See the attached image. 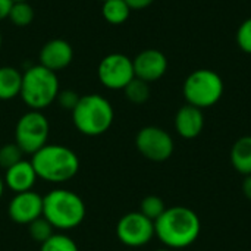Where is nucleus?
<instances>
[{
	"label": "nucleus",
	"mask_w": 251,
	"mask_h": 251,
	"mask_svg": "<svg viewBox=\"0 0 251 251\" xmlns=\"http://www.w3.org/2000/svg\"><path fill=\"white\" fill-rule=\"evenodd\" d=\"M101 15L110 25H122L131 15V7L125 0H106L101 3Z\"/></svg>",
	"instance_id": "a211bd4d"
},
{
	"label": "nucleus",
	"mask_w": 251,
	"mask_h": 251,
	"mask_svg": "<svg viewBox=\"0 0 251 251\" xmlns=\"http://www.w3.org/2000/svg\"><path fill=\"white\" fill-rule=\"evenodd\" d=\"M237 44L244 53L251 54V18L240 25L237 31Z\"/></svg>",
	"instance_id": "393cba45"
},
{
	"label": "nucleus",
	"mask_w": 251,
	"mask_h": 251,
	"mask_svg": "<svg viewBox=\"0 0 251 251\" xmlns=\"http://www.w3.org/2000/svg\"><path fill=\"white\" fill-rule=\"evenodd\" d=\"M229 159L238 174L251 175V135H244L234 143Z\"/></svg>",
	"instance_id": "dca6fc26"
},
{
	"label": "nucleus",
	"mask_w": 251,
	"mask_h": 251,
	"mask_svg": "<svg viewBox=\"0 0 251 251\" xmlns=\"http://www.w3.org/2000/svg\"><path fill=\"white\" fill-rule=\"evenodd\" d=\"M97 76L107 90H124L135 78L132 59L124 53H110L100 60Z\"/></svg>",
	"instance_id": "1a4fd4ad"
},
{
	"label": "nucleus",
	"mask_w": 251,
	"mask_h": 251,
	"mask_svg": "<svg viewBox=\"0 0 251 251\" xmlns=\"http://www.w3.org/2000/svg\"><path fill=\"white\" fill-rule=\"evenodd\" d=\"M1 43H3V37H1V31H0V49H1Z\"/></svg>",
	"instance_id": "7c9ffc66"
},
{
	"label": "nucleus",
	"mask_w": 251,
	"mask_h": 251,
	"mask_svg": "<svg viewBox=\"0 0 251 251\" xmlns=\"http://www.w3.org/2000/svg\"><path fill=\"white\" fill-rule=\"evenodd\" d=\"M125 97L134 103V104H144L149 99H150V85L149 82L134 78L124 90Z\"/></svg>",
	"instance_id": "aec40b11"
},
{
	"label": "nucleus",
	"mask_w": 251,
	"mask_h": 251,
	"mask_svg": "<svg viewBox=\"0 0 251 251\" xmlns=\"http://www.w3.org/2000/svg\"><path fill=\"white\" fill-rule=\"evenodd\" d=\"M4 190H6V185H4V179L0 176V199L3 197V194H4Z\"/></svg>",
	"instance_id": "c756f323"
},
{
	"label": "nucleus",
	"mask_w": 251,
	"mask_h": 251,
	"mask_svg": "<svg viewBox=\"0 0 251 251\" xmlns=\"http://www.w3.org/2000/svg\"><path fill=\"white\" fill-rule=\"evenodd\" d=\"M187 104L199 109L215 106L224 94V81L219 74L212 69H197L191 72L182 85Z\"/></svg>",
	"instance_id": "423d86ee"
},
{
	"label": "nucleus",
	"mask_w": 251,
	"mask_h": 251,
	"mask_svg": "<svg viewBox=\"0 0 251 251\" xmlns=\"http://www.w3.org/2000/svg\"><path fill=\"white\" fill-rule=\"evenodd\" d=\"M204 128V115L203 110L185 104L179 107V110L175 115V129L176 134L185 140H194L197 138Z\"/></svg>",
	"instance_id": "2eb2a0df"
},
{
	"label": "nucleus",
	"mask_w": 251,
	"mask_h": 251,
	"mask_svg": "<svg viewBox=\"0 0 251 251\" xmlns=\"http://www.w3.org/2000/svg\"><path fill=\"white\" fill-rule=\"evenodd\" d=\"M118 240L126 247H144L154 237V222L141 212H129L124 215L116 225Z\"/></svg>",
	"instance_id": "9d476101"
},
{
	"label": "nucleus",
	"mask_w": 251,
	"mask_h": 251,
	"mask_svg": "<svg viewBox=\"0 0 251 251\" xmlns=\"http://www.w3.org/2000/svg\"><path fill=\"white\" fill-rule=\"evenodd\" d=\"M60 91L57 74L43 65H32L22 72L19 97L29 110H43L53 104Z\"/></svg>",
	"instance_id": "39448f33"
},
{
	"label": "nucleus",
	"mask_w": 251,
	"mask_h": 251,
	"mask_svg": "<svg viewBox=\"0 0 251 251\" xmlns=\"http://www.w3.org/2000/svg\"><path fill=\"white\" fill-rule=\"evenodd\" d=\"M201 222L199 215L185 206H172L154 221V232L159 241L171 250L187 249L200 235Z\"/></svg>",
	"instance_id": "f257e3e1"
},
{
	"label": "nucleus",
	"mask_w": 251,
	"mask_h": 251,
	"mask_svg": "<svg viewBox=\"0 0 251 251\" xmlns=\"http://www.w3.org/2000/svg\"><path fill=\"white\" fill-rule=\"evenodd\" d=\"M71 113L74 126L85 137H99L106 134L115 119L112 103L106 97L94 93L81 96L78 104Z\"/></svg>",
	"instance_id": "20e7f679"
},
{
	"label": "nucleus",
	"mask_w": 251,
	"mask_h": 251,
	"mask_svg": "<svg viewBox=\"0 0 251 251\" xmlns=\"http://www.w3.org/2000/svg\"><path fill=\"white\" fill-rule=\"evenodd\" d=\"M3 179H4L6 188H9L12 193L18 194V193L31 191L34 188L38 176L34 171L31 160L22 159L21 162H18L16 165H13L4 171Z\"/></svg>",
	"instance_id": "4468645a"
},
{
	"label": "nucleus",
	"mask_w": 251,
	"mask_h": 251,
	"mask_svg": "<svg viewBox=\"0 0 251 251\" xmlns=\"http://www.w3.org/2000/svg\"><path fill=\"white\" fill-rule=\"evenodd\" d=\"M22 159H24V153L15 143H7L3 147H0V168L1 169L6 171L10 166L21 162Z\"/></svg>",
	"instance_id": "b1692460"
},
{
	"label": "nucleus",
	"mask_w": 251,
	"mask_h": 251,
	"mask_svg": "<svg viewBox=\"0 0 251 251\" xmlns=\"http://www.w3.org/2000/svg\"><path fill=\"white\" fill-rule=\"evenodd\" d=\"M135 147L150 162H166L174 154V138L159 126H144L135 135Z\"/></svg>",
	"instance_id": "6e6552de"
},
{
	"label": "nucleus",
	"mask_w": 251,
	"mask_h": 251,
	"mask_svg": "<svg viewBox=\"0 0 251 251\" xmlns=\"http://www.w3.org/2000/svg\"><path fill=\"white\" fill-rule=\"evenodd\" d=\"M28 234H29V237H31L32 241L43 244L44 241H47V240L54 234V229H53V226L41 216V218H38L37 221H34V222H31V224L28 225Z\"/></svg>",
	"instance_id": "5701e85b"
},
{
	"label": "nucleus",
	"mask_w": 251,
	"mask_h": 251,
	"mask_svg": "<svg viewBox=\"0 0 251 251\" xmlns=\"http://www.w3.org/2000/svg\"><path fill=\"white\" fill-rule=\"evenodd\" d=\"M9 218L18 225H29L43 216V196L34 190L18 193L7 204Z\"/></svg>",
	"instance_id": "9b49d317"
},
{
	"label": "nucleus",
	"mask_w": 251,
	"mask_h": 251,
	"mask_svg": "<svg viewBox=\"0 0 251 251\" xmlns=\"http://www.w3.org/2000/svg\"><path fill=\"white\" fill-rule=\"evenodd\" d=\"M99 1H101V3H103V1H106V0H99Z\"/></svg>",
	"instance_id": "72a5a7b5"
},
{
	"label": "nucleus",
	"mask_w": 251,
	"mask_h": 251,
	"mask_svg": "<svg viewBox=\"0 0 251 251\" xmlns=\"http://www.w3.org/2000/svg\"><path fill=\"white\" fill-rule=\"evenodd\" d=\"M131 10H143L154 3V0H125Z\"/></svg>",
	"instance_id": "bb28decb"
},
{
	"label": "nucleus",
	"mask_w": 251,
	"mask_h": 251,
	"mask_svg": "<svg viewBox=\"0 0 251 251\" xmlns=\"http://www.w3.org/2000/svg\"><path fill=\"white\" fill-rule=\"evenodd\" d=\"M38 57H40V65L57 74L66 69L72 63L74 49L71 43L63 38H53L44 43Z\"/></svg>",
	"instance_id": "ddd939ff"
},
{
	"label": "nucleus",
	"mask_w": 251,
	"mask_h": 251,
	"mask_svg": "<svg viewBox=\"0 0 251 251\" xmlns=\"http://www.w3.org/2000/svg\"><path fill=\"white\" fill-rule=\"evenodd\" d=\"M12 1H28V0H12Z\"/></svg>",
	"instance_id": "473e14b6"
},
{
	"label": "nucleus",
	"mask_w": 251,
	"mask_h": 251,
	"mask_svg": "<svg viewBox=\"0 0 251 251\" xmlns=\"http://www.w3.org/2000/svg\"><path fill=\"white\" fill-rule=\"evenodd\" d=\"M40 251H79L76 243L65 232H54L41 244Z\"/></svg>",
	"instance_id": "412c9836"
},
{
	"label": "nucleus",
	"mask_w": 251,
	"mask_h": 251,
	"mask_svg": "<svg viewBox=\"0 0 251 251\" xmlns=\"http://www.w3.org/2000/svg\"><path fill=\"white\" fill-rule=\"evenodd\" d=\"M50 124L47 116L40 110H28L15 126V144L24 154L32 156L49 141Z\"/></svg>",
	"instance_id": "0eeeda50"
},
{
	"label": "nucleus",
	"mask_w": 251,
	"mask_h": 251,
	"mask_svg": "<svg viewBox=\"0 0 251 251\" xmlns=\"http://www.w3.org/2000/svg\"><path fill=\"white\" fill-rule=\"evenodd\" d=\"M22 72L13 66H0V100H12L21 94Z\"/></svg>",
	"instance_id": "f3484780"
},
{
	"label": "nucleus",
	"mask_w": 251,
	"mask_h": 251,
	"mask_svg": "<svg viewBox=\"0 0 251 251\" xmlns=\"http://www.w3.org/2000/svg\"><path fill=\"white\" fill-rule=\"evenodd\" d=\"M12 4H13L12 0H0V21L7 19Z\"/></svg>",
	"instance_id": "cd10ccee"
},
{
	"label": "nucleus",
	"mask_w": 251,
	"mask_h": 251,
	"mask_svg": "<svg viewBox=\"0 0 251 251\" xmlns=\"http://www.w3.org/2000/svg\"><path fill=\"white\" fill-rule=\"evenodd\" d=\"M29 160L38 179L50 184H65L79 171V157L72 149L62 144L47 143Z\"/></svg>",
	"instance_id": "f03ea898"
},
{
	"label": "nucleus",
	"mask_w": 251,
	"mask_h": 251,
	"mask_svg": "<svg viewBox=\"0 0 251 251\" xmlns=\"http://www.w3.org/2000/svg\"><path fill=\"white\" fill-rule=\"evenodd\" d=\"M35 18L34 7L29 4V1H13L7 19L15 25V26H28L32 24Z\"/></svg>",
	"instance_id": "6ab92c4d"
},
{
	"label": "nucleus",
	"mask_w": 251,
	"mask_h": 251,
	"mask_svg": "<svg viewBox=\"0 0 251 251\" xmlns=\"http://www.w3.org/2000/svg\"><path fill=\"white\" fill-rule=\"evenodd\" d=\"M85 203L75 191L54 188L43 197V218L59 232L79 226L85 219Z\"/></svg>",
	"instance_id": "7ed1b4c3"
},
{
	"label": "nucleus",
	"mask_w": 251,
	"mask_h": 251,
	"mask_svg": "<svg viewBox=\"0 0 251 251\" xmlns=\"http://www.w3.org/2000/svg\"><path fill=\"white\" fill-rule=\"evenodd\" d=\"M156 251H172L171 249H159V250H156Z\"/></svg>",
	"instance_id": "2f4dec72"
},
{
	"label": "nucleus",
	"mask_w": 251,
	"mask_h": 251,
	"mask_svg": "<svg viewBox=\"0 0 251 251\" xmlns=\"http://www.w3.org/2000/svg\"><path fill=\"white\" fill-rule=\"evenodd\" d=\"M132 65L135 78L143 79L149 84L159 81L168 71L166 56L156 49H146L140 51L132 59Z\"/></svg>",
	"instance_id": "f8f14e48"
},
{
	"label": "nucleus",
	"mask_w": 251,
	"mask_h": 251,
	"mask_svg": "<svg viewBox=\"0 0 251 251\" xmlns=\"http://www.w3.org/2000/svg\"><path fill=\"white\" fill-rule=\"evenodd\" d=\"M79 97H81V96H79L76 91H74V90H60L59 94H57L56 101H57V104H59L62 109L72 112V110L75 109V106L78 104Z\"/></svg>",
	"instance_id": "a878e982"
},
{
	"label": "nucleus",
	"mask_w": 251,
	"mask_h": 251,
	"mask_svg": "<svg viewBox=\"0 0 251 251\" xmlns=\"http://www.w3.org/2000/svg\"><path fill=\"white\" fill-rule=\"evenodd\" d=\"M241 190H243V194L246 196V199H249V200L251 201V175L244 176V181H243Z\"/></svg>",
	"instance_id": "c85d7f7f"
},
{
	"label": "nucleus",
	"mask_w": 251,
	"mask_h": 251,
	"mask_svg": "<svg viewBox=\"0 0 251 251\" xmlns=\"http://www.w3.org/2000/svg\"><path fill=\"white\" fill-rule=\"evenodd\" d=\"M168 207L165 206V201L160 197H157V196H147V197H144L141 200L138 212H141L146 218H149L150 221L154 222V221H157L163 215V212Z\"/></svg>",
	"instance_id": "4be33fe9"
}]
</instances>
